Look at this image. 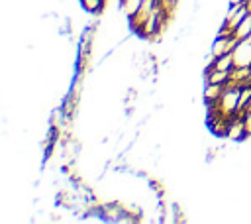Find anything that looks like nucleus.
Returning <instances> with one entry per match:
<instances>
[{"instance_id":"obj_1","label":"nucleus","mask_w":251,"mask_h":224,"mask_svg":"<svg viewBox=\"0 0 251 224\" xmlns=\"http://www.w3.org/2000/svg\"><path fill=\"white\" fill-rule=\"evenodd\" d=\"M241 86L243 84H231L227 83L224 88H222V94L220 98L216 100L214 104V110L216 114L220 116V120H229L231 116L239 114V100H241Z\"/></svg>"},{"instance_id":"obj_2","label":"nucleus","mask_w":251,"mask_h":224,"mask_svg":"<svg viewBox=\"0 0 251 224\" xmlns=\"http://www.w3.org/2000/svg\"><path fill=\"white\" fill-rule=\"evenodd\" d=\"M231 59H233V67L235 69L251 67V37L235 41V45L231 49Z\"/></svg>"},{"instance_id":"obj_3","label":"nucleus","mask_w":251,"mask_h":224,"mask_svg":"<svg viewBox=\"0 0 251 224\" xmlns=\"http://www.w3.org/2000/svg\"><path fill=\"white\" fill-rule=\"evenodd\" d=\"M233 45H235V37H233L231 33L220 31V33L214 37L212 45H210V59H216V57H222V55L231 53Z\"/></svg>"},{"instance_id":"obj_4","label":"nucleus","mask_w":251,"mask_h":224,"mask_svg":"<svg viewBox=\"0 0 251 224\" xmlns=\"http://www.w3.org/2000/svg\"><path fill=\"white\" fill-rule=\"evenodd\" d=\"M231 35L235 37V41H241V39L251 37V12H249V16H245V18L233 28Z\"/></svg>"},{"instance_id":"obj_5","label":"nucleus","mask_w":251,"mask_h":224,"mask_svg":"<svg viewBox=\"0 0 251 224\" xmlns=\"http://www.w3.org/2000/svg\"><path fill=\"white\" fill-rule=\"evenodd\" d=\"M141 4H143V0H120V10L126 16V20L129 22L135 16V12L139 10Z\"/></svg>"},{"instance_id":"obj_6","label":"nucleus","mask_w":251,"mask_h":224,"mask_svg":"<svg viewBox=\"0 0 251 224\" xmlns=\"http://www.w3.org/2000/svg\"><path fill=\"white\" fill-rule=\"evenodd\" d=\"M80 6L88 14H100L106 6V0H80Z\"/></svg>"},{"instance_id":"obj_7","label":"nucleus","mask_w":251,"mask_h":224,"mask_svg":"<svg viewBox=\"0 0 251 224\" xmlns=\"http://www.w3.org/2000/svg\"><path fill=\"white\" fill-rule=\"evenodd\" d=\"M241 116V120H243V124H245V130H247V136H251V104L239 114Z\"/></svg>"},{"instance_id":"obj_8","label":"nucleus","mask_w":251,"mask_h":224,"mask_svg":"<svg viewBox=\"0 0 251 224\" xmlns=\"http://www.w3.org/2000/svg\"><path fill=\"white\" fill-rule=\"evenodd\" d=\"M176 2H178V0H161V4H163V8H165L167 12H169V10H171V8H173V6L176 4Z\"/></svg>"},{"instance_id":"obj_9","label":"nucleus","mask_w":251,"mask_h":224,"mask_svg":"<svg viewBox=\"0 0 251 224\" xmlns=\"http://www.w3.org/2000/svg\"><path fill=\"white\" fill-rule=\"evenodd\" d=\"M249 0H227V4H245Z\"/></svg>"},{"instance_id":"obj_10","label":"nucleus","mask_w":251,"mask_h":224,"mask_svg":"<svg viewBox=\"0 0 251 224\" xmlns=\"http://www.w3.org/2000/svg\"><path fill=\"white\" fill-rule=\"evenodd\" d=\"M247 4H249V6H251V0H249V2H247Z\"/></svg>"}]
</instances>
